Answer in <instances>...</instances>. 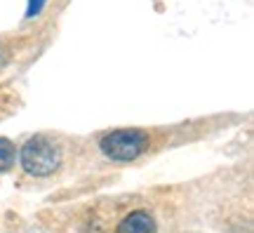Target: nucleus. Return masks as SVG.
Returning <instances> with one entry per match:
<instances>
[{"label":"nucleus","instance_id":"f257e3e1","mask_svg":"<svg viewBox=\"0 0 254 233\" xmlns=\"http://www.w3.org/2000/svg\"><path fill=\"white\" fill-rule=\"evenodd\" d=\"M62 151L45 137H33L21 149V165L33 177H47L59 167Z\"/></svg>","mask_w":254,"mask_h":233},{"label":"nucleus","instance_id":"f03ea898","mask_svg":"<svg viewBox=\"0 0 254 233\" xmlns=\"http://www.w3.org/2000/svg\"><path fill=\"white\" fill-rule=\"evenodd\" d=\"M148 144V137L141 130H116L101 139V151L106 158L118 162L134 160L136 155H141V151Z\"/></svg>","mask_w":254,"mask_h":233},{"label":"nucleus","instance_id":"7ed1b4c3","mask_svg":"<svg viewBox=\"0 0 254 233\" xmlns=\"http://www.w3.org/2000/svg\"><path fill=\"white\" fill-rule=\"evenodd\" d=\"M116 233H155V222L153 217L144 212V210H136L132 215H127L120 222L118 231Z\"/></svg>","mask_w":254,"mask_h":233},{"label":"nucleus","instance_id":"20e7f679","mask_svg":"<svg viewBox=\"0 0 254 233\" xmlns=\"http://www.w3.org/2000/svg\"><path fill=\"white\" fill-rule=\"evenodd\" d=\"M17 160V151H14V144L0 137V172H7Z\"/></svg>","mask_w":254,"mask_h":233},{"label":"nucleus","instance_id":"39448f33","mask_svg":"<svg viewBox=\"0 0 254 233\" xmlns=\"http://www.w3.org/2000/svg\"><path fill=\"white\" fill-rule=\"evenodd\" d=\"M43 5H45V0H28V17H36V14H40V9H43Z\"/></svg>","mask_w":254,"mask_h":233}]
</instances>
